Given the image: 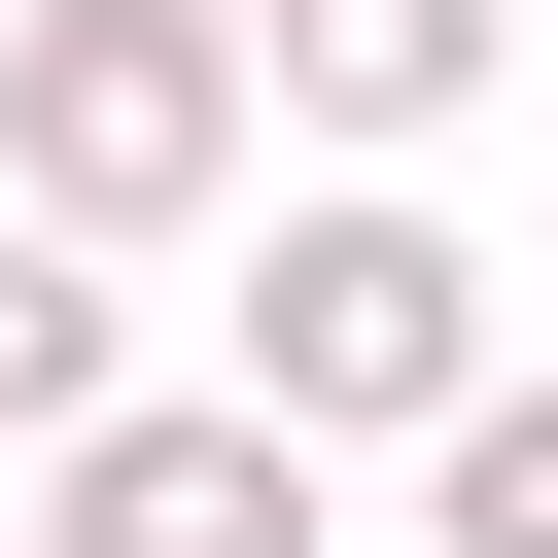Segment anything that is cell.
<instances>
[{"label": "cell", "instance_id": "1", "mask_svg": "<svg viewBox=\"0 0 558 558\" xmlns=\"http://www.w3.org/2000/svg\"><path fill=\"white\" fill-rule=\"evenodd\" d=\"M523 349H488V244L418 209V174H314L279 244H244V418L279 453H453Z\"/></svg>", "mask_w": 558, "mask_h": 558}, {"label": "cell", "instance_id": "2", "mask_svg": "<svg viewBox=\"0 0 558 558\" xmlns=\"http://www.w3.org/2000/svg\"><path fill=\"white\" fill-rule=\"evenodd\" d=\"M244 140H279L244 0H0V209L35 244H209Z\"/></svg>", "mask_w": 558, "mask_h": 558}, {"label": "cell", "instance_id": "4", "mask_svg": "<svg viewBox=\"0 0 558 558\" xmlns=\"http://www.w3.org/2000/svg\"><path fill=\"white\" fill-rule=\"evenodd\" d=\"M244 70H279V140H349V174H418L488 70H523V0H244Z\"/></svg>", "mask_w": 558, "mask_h": 558}, {"label": "cell", "instance_id": "5", "mask_svg": "<svg viewBox=\"0 0 558 558\" xmlns=\"http://www.w3.org/2000/svg\"><path fill=\"white\" fill-rule=\"evenodd\" d=\"M70 418H105V244L0 209V453H70Z\"/></svg>", "mask_w": 558, "mask_h": 558}, {"label": "cell", "instance_id": "3", "mask_svg": "<svg viewBox=\"0 0 558 558\" xmlns=\"http://www.w3.org/2000/svg\"><path fill=\"white\" fill-rule=\"evenodd\" d=\"M314 523H349V453H279L244 384H105L35 453V558H314Z\"/></svg>", "mask_w": 558, "mask_h": 558}, {"label": "cell", "instance_id": "6", "mask_svg": "<svg viewBox=\"0 0 558 558\" xmlns=\"http://www.w3.org/2000/svg\"><path fill=\"white\" fill-rule=\"evenodd\" d=\"M418 558H558V349H523V384L418 453Z\"/></svg>", "mask_w": 558, "mask_h": 558}]
</instances>
